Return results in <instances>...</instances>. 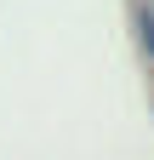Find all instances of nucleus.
I'll list each match as a JSON object with an SVG mask.
<instances>
[{
	"mask_svg": "<svg viewBox=\"0 0 154 160\" xmlns=\"http://www.w3.org/2000/svg\"><path fill=\"white\" fill-rule=\"evenodd\" d=\"M137 40H143V57L154 69V12H137Z\"/></svg>",
	"mask_w": 154,
	"mask_h": 160,
	"instance_id": "1",
	"label": "nucleus"
}]
</instances>
